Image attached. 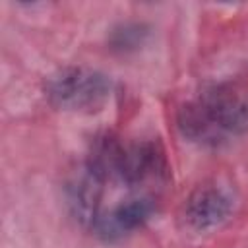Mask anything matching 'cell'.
<instances>
[{
	"instance_id": "1",
	"label": "cell",
	"mask_w": 248,
	"mask_h": 248,
	"mask_svg": "<svg viewBox=\"0 0 248 248\" xmlns=\"http://www.w3.org/2000/svg\"><path fill=\"white\" fill-rule=\"evenodd\" d=\"M110 79L91 68L70 66L56 72L46 83L50 103L66 112L95 114L105 108L110 97Z\"/></svg>"
},
{
	"instance_id": "2",
	"label": "cell",
	"mask_w": 248,
	"mask_h": 248,
	"mask_svg": "<svg viewBox=\"0 0 248 248\" xmlns=\"http://www.w3.org/2000/svg\"><path fill=\"white\" fill-rule=\"evenodd\" d=\"M192 103L215 138L248 132V76L213 85Z\"/></svg>"
},
{
	"instance_id": "3",
	"label": "cell",
	"mask_w": 248,
	"mask_h": 248,
	"mask_svg": "<svg viewBox=\"0 0 248 248\" xmlns=\"http://www.w3.org/2000/svg\"><path fill=\"white\" fill-rule=\"evenodd\" d=\"M234 211L232 194L217 184L205 182L196 186L180 207V225L190 232H207L221 227Z\"/></svg>"
},
{
	"instance_id": "4",
	"label": "cell",
	"mask_w": 248,
	"mask_h": 248,
	"mask_svg": "<svg viewBox=\"0 0 248 248\" xmlns=\"http://www.w3.org/2000/svg\"><path fill=\"white\" fill-rule=\"evenodd\" d=\"M153 211H155V198L149 194H138L114 203L108 211H101L95 223L91 225V231L99 238L107 242H114L128 236L136 229L143 227L151 219Z\"/></svg>"
}]
</instances>
